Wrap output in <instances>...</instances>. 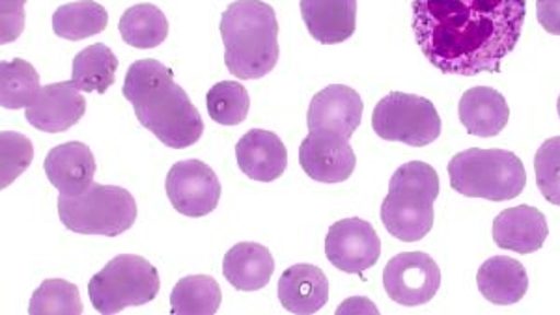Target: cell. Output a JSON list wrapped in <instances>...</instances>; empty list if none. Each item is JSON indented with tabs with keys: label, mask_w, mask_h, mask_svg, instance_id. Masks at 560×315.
<instances>
[{
	"label": "cell",
	"mask_w": 560,
	"mask_h": 315,
	"mask_svg": "<svg viewBox=\"0 0 560 315\" xmlns=\"http://www.w3.org/2000/svg\"><path fill=\"white\" fill-rule=\"evenodd\" d=\"M525 0H413L420 51L445 75L497 73L522 38Z\"/></svg>",
	"instance_id": "1"
},
{
	"label": "cell",
	"mask_w": 560,
	"mask_h": 315,
	"mask_svg": "<svg viewBox=\"0 0 560 315\" xmlns=\"http://www.w3.org/2000/svg\"><path fill=\"white\" fill-rule=\"evenodd\" d=\"M121 94L133 105L140 126L173 150L197 144L205 132V121L165 63L153 58L131 63Z\"/></svg>",
	"instance_id": "2"
},
{
	"label": "cell",
	"mask_w": 560,
	"mask_h": 315,
	"mask_svg": "<svg viewBox=\"0 0 560 315\" xmlns=\"http://www.w3.org/2000/svg\"><path fill=\"white\" fill-rule=\"evenodd\" d=\"M224 63L243 81L268 75L279 62V23L273 8L261 0L232 2L221 18Z\"/></svg>",
	"instance_id": "3"
},
{
	"label": "cell",
	"mask_w": 560,
	"mask_h": 315,
	"mask_svg": "<svg viewBox=\"0 0 560 315\" xmlns=\"http://www.w3.org/2000/svg\"><path fill=\"white\" fill-rule=\"evenodd\" d=\"M440 196V176L422 161L404 164L390 177L388 195L382 203V222L390 235L415 243L430 234L433 202Z\"/></svg>",
	"instance_id": "4"
},
{
	"label": "cell",
	"mask_w": 560,
	"mask_h": 315,
	"mask_svg": "<svg viewBox=\"0 0 560 315\" xmlns=\"http://www.w3.org/2000/svg\"><path fill=\"white\" fill-rule=\"evenodd\" d=\"M451 187L467 198L506 202L522 195L527 172L516 153L471 148L448 163Z\"/></svg>",
	"instance_id": "5"
},
{
	"label": "cell",
	"mask_w": 560,
	"mask_h": 315,
	"mask_svg": "<svg viewBox=\"0 0 560 315\" xmlns=\"http://www.w3.org/2000/svg\"><path fill=\"white\" fill-rule=\"evenodd\" d=\"M58 217L75 234L116 237L137 221V202L128 189L92 184L83 195L58 196Z\"/></svg>",
	"instance_id": "6"
},
{
	"label": "cell",
	"mask_w": 560,
	"mask_h": 315,
	"mask_svg": "<svg viewBox=\"0 0 560 315\" xmlns=\"http://www.w3.org/2000/svg\"><path fill=\"white\" fill-rule=\"evenodd\" d=\"M160 272L140 256H116L89 284L92 306L103 315L118 314L128 306H142L160 293Z\"/></svg>",
	"instance_id": "7"
},
{
	"label": "cell",
	"mask_w": 560,
	"mask_h": 315,
	"mask_svg": "<svg viewBox=\"0 0 560 315\" xmlns=\"http://www.w3.org/2000/svg\"><path fill=\"white\" fill-rule=\"evenodd\" d=\"M372 127L383 140L422 148L440 139L441 118L427 97L390 92L374 108Z\"/></svg>",
	"instance_id": "8"
},
{
	"label": "cell",
	"mask_w": 560,
	"mask_h": 315,
	"mask_svg": "<svg viewBox=\"0 0 560 315\" xmlns=\"http://www.w3.org/2000/svg\"><path fill=\"white\" fill-rule=\"evenodd\" d=\"M166 196L178 213L198 219L215 211L221 200V182L202 161H179L166 176Z\"/></svg>",
	"instance_id": "9"
},
{
	"label": "cell",
	"mask_w": 560,
	"mask_h": 315,
	"mask_svg": "<svg viewBox=\"0 0 560 315\" xmlns=\"http://www.w3.org/2000/svg\"><path fill=\"white\" fill-rule=\"evenodd\" d=\"M383 285L395 303L420 306L440 291L441 269L428 254L401 253L385 267Z\"/></svg>",
	"instance_id": "10"
},
{
	"label": "cell",
	"mask_w": 560,
	"mask_h": 315,
	"mask_svg": "<svg viewBox=\"0 0 560 315\" xmlns=\"http://www.w3.org/2000/svg\"><path fill=\"white\" fill-rule=\"evenodd\" d=\"M325 256L348 275H361L377 264L382 256V240L376 230L363 219H345L329 228L325 237Z\"/></svg>",
	"instance_id": "11"
},
{
	"label": "cell",
	"mask_w": 560,
	"mask_h": 315,
	"mask_svg": "<svg viewBox=\"0 0 560 315\" xmlns=\"http://www.w3.org/2000/svg\"><path fill=\"white\" fill-rule=\"evenodd\" d=\"M350 139L331 131H311L300 148L301 168L319 184H342L355 171Z\"/></svg>",
	"instance_id": "12"
},
{
	"label": "cell",
	"mask_w": 560,
	"mask_h": 315,
	"mask_svg": "<svg viewBox=\"0 0 560 315\" xmlns=\"http://www.w3.org/2000/svg\"><path fill=\"white\" fill-rule=\"evenodd\" d=\"M86 113L81 90L73 82H52L42 86L26 107L28 124L44 132L68 131Z\"/></svg>",
	"instance_id": "13"
},
{
	"label": "cell",
	"mask_w": 560,
	"mask_h": 315,
	"mask_svg": "<svg viewBox=\"0 0 560 315\" xmlns=\"http://www.w3.org/2000/svg\"><path fill=\"white\" fill-rule=\"evenodd\" d=\"M363 100L346 84H331L314 95L308 107V131H331L350 139L363 120Z\"/></svg>",
	"instance_id": "14"
},
{
	"label": "cell",
	"mask_w": 560,
	"mask_h": 315,
	"mask_svg": "<svg viewBox=\"0 0 560 315\" xmlns=\"http://www.w3.org/2000/svg\"><path fill=\"white\" fill-rule=\"evenodd\" d=\"M47 179L65 196L83 195L96 176V159L83 142H68L52 148L44 163Z\"/></svg>",
	"instance_id": "15"
},
{
	"label": "cell",
	"mask_w": 560,
	"mask_h": 315,
	"mask_svg": "<svg viewBox=\"0 0 560 315\" xmlns=\"http://www.w3.org/2000/svg\"><path fill=\"white\" fill-rule=\"evenodd\" d=\"M236 159L245 176L269 184L287 171V145L275 132L250 129L237 142Z\"/></svg>",
	"instance_id": "16"
},
{
	"label": "cell",
	"mask_w": 560,
	"mask_h": 315,
	"mask_svg": "<svg viewBox=\"0 0 560 315\" xmlns=\"http://www.w3.org/2000/svg\"><path fill=\"white\" fill-rule=\"evenodd\" d=\"M548 221L541 211L530 206L504 209L493 221V241L504 250L533 254L548 240Z\"/></svg>",
	"instance_id": "17"
},
{
	"label": "cell",
	"mask_w": 560,
	"mask_h": 315,
	"mask_svg": "<svg viewBox=\"0 0 560 315\" xmlns=\"http://www.w3.org/2000/svg\"><path fill=\"white\" fill-rule=\"evenodd\" d=\"M279 301L292 314H316L329 301V280L316 265H292L280 277Z\"/></svg>",
	"instance_id": "18"
},
{
	"label": "cell",
	"mask_w": 560,
	"mask_h": 315,
	"mask_svg": "<svg viewBox=\"0 0 560 315\" xmlns=\"http://www.w3.org/2000/svg\"><path fill=\"white\" fill-rule=\"evenodd\" d=\"M306 31L324 45L342 44L357 26V0H301Z\"/></svg>",
	"instance_id": "19"
},
{
	"label": "cell",
	"mask_w": 560,
	"mask_h": 315,
	"mask_svg": "<svg viewBox=\"0 0 560 315\" xmlns=\"http://www.w3.org/2000/svg\"><path fill=\"white\" fill-rule=\"evenodd\" d=\"M459 121L472 137L491 139L503 131L510 118L504 95L490 86L467 90L459 100Z\"/></svg>",
	"instance_id": "20"
},
{
	"label": "cell",
	"mask_w": 560,
	"mask_h": 315,
	"mask_svg": "<svg viewBox=\"0 0 560 315\" xmlns=\"http://www.w3.org/2000/svg\"><path fill=\"white\" fill-rule=\"evenodd\" d=\"M275 259L268 248L258 243L232 246L223 259L224 278L237 291H258L273 277Z\"/></svg>",
	"instance_id": "21"
},
{
	"label": "cell",
	"mask_w": 560,
	"mask_h": 315,
	"mask_svg": "<svg viewBox=\"0 0 560 315\" xmlns=\"http://www.w3.org/2000/svg\"><path fill=\"white\" fill-rule=\"evenodd\" d=\"M477 285L486 301L509 306L520 303L527 293V271L516 259L495 256L478 269Z\"/></svg>",
	"instance_id": "22"
},
{
	"label": "cell",
	"mask_w": 560,
	"mask_h": 315,
	"mask_svg": "<svg viewBox=\"0 0 560 315\" xmlns=\"http://www.w3.org/2000/svg\"><path fill=\"white\" fill-rule=\"evenodd\" d=\"M116 70H118V58L107 45H90L73 60L71 82L81 92L105 94L115 82Z\"/></svg>",
	"instance_id": "23"
},
{
	"label": "cell",
	"mask_w": 560,
	"mask_h": 315,
	"mask_svg": "<svg viewBox=\"0 0 560 315\" xmlns=\"http://www.w3.org/2000/svg\"><path fill=\"white\" fill-rule=\"evenodd\" d=\"M107 23V10L102 4L94 0H81L58 8L52 15V32L58 38L79 42L105 31Z\"/></svg>",
	"instance_id": "24"
},
{
	"label": "cell",
	"mask_w": 560,
	"mask_h": 315,
	"mask_svg": "<svg viewBox=\"0 0 560 315\" xmlns=\"http://www.w3.org/2000/svg\"><path fill=\"white\" fill-rule=\"evenodd\" d=\"M121 39L135 49H153L168 36L165 13L153 4H137L124 12L118 23Z\"/></svg>",
	"instance_id": "25"
},
{
	"label": "cell",
	"mask_w": 560,
	"mask_h": 315,
	"mask_svg": "<svg viewBox=\"0 0 560 315\" xmlns=\"http://www.w3.org/2000/svg\"><path fill=\"white\" fill-rule=\"evenodd\" d=\"M223 301L221 285L215 278L206 275L182 278L174 285L171 295V310L174 315H211L215 314Z\"/></svg>",
	"instance_id": "26"
},
{
	"label": "cell",
	"mask_w": 560,
	"mask_h": 315,
	"mask_svg": "<svg viewBox=\"0 0 560 315\" xmlns=\"http://www.w3.org/2000/svg\"><path fill=\"white\" fill-rule=\"evenodd\" d=\"M39 75L33 63L15 58L0 62V105L7 110L28 107L38 94Z\"/></svg>",
	"instance_id": "27"
},
{
	"label": "cell",
	"mask_w": 560,
	"mask_h": 315,
	"mask_svg": "<svg viewBox=\"0 0 560 315\" xmlns=\"http://www.w3.org/2000/svg\"><path fill=\"white\" fill-rule=\"evenodd\" d=\"M210 118L221 126H240L247 118L250 97L243 84L234 81L217 82L206 97Z\"/></svg>",
	"instance_id": "28"
},
{
	"label": "cell",
	"mask_w": 560,
	"mask_h": 315,
	"mask_svg": "<svg viewBox=\"0 0 560 315\" xmlns=\"http://www.w3.org/2000/svg\"><path fill=\"white\" fill-rule=\"evenodd\" d=\"M31 315H81L83 314V303L77 285L68 280L52 278L45 280L38 290L34 291L28 306Z\"/></svg>",
	"instance_id": "29"
},
{
	"label": "cell",
	"mask_w": 560,
	"mask_h": 315,
	"mask_svg": "<svg viewBox=\"0 0 560 315\" xmlns=\"http://www.w3.org/2000/svg\"><path fill=\"white\" fill-rule=\"evenodd\" d=\"M34 159L33 142L25 135L13 131L0 132V187L7 189Z\"/></svg>",
	"instance_id": "30"
},
{
	"label": "cell",
	"mask_w": 560,
	"mask_h": 315,
	"mask_svg": "<svg viewBox=\"0 0 560 315\" xmlns=\"http://www.w3.org/2000/svg\"><path fill=\"white\" fill-rule=\"evenodd\" d=\"M536 185L541 196L560 208V137L546 140L536 152Z\"/></svg>",
	"instance_id": "31"
},
{
	"label": "cell",
	"mask_w": 560,
	"mask_h": 315,
	"mask_svg": "<svg viewBox=\"0 0 560 315\" xmlns=\"http://www.w3.org/2000/svg\"><path fill=\"white\" fill-rule=\"evenodd\" d=\"M26 0H0V42L10 44L25 28Z\"/></svg>",
	"instance_id": "32"
},
{
	"label": "cell",
	"mask_w": 560,
	"mask_h": 315,
	"mask_svg": "<svg viewBox=\"0 0 560 315\" xmlns=\"http://www.w3.org/2000/svg\"><path fill=\"white\" fill-rule=\"evenodd\" d=\"M536 18L544 31L560 36V0H536Z\"/></svg>",
	"instance_id": "33"
},
{
	"label": "cell",
	"mask_w": 560,
	"mask_h": 315,
	"mask_svg": "<svg viewBox=\"0 0 560 315\" xmlns=\"http://www.w3.org/2000/svg\"><path fill=\"white\" fill-rule=\"evenodd\" d=\"M557 110H559V116H560V97H559V102H557Z\"/></svg>",
	"instance_id": "34"
}]
</instances>
